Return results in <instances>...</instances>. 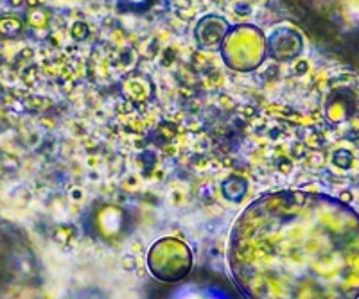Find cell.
Listing matches in <instances>:
<instances>
[{"mask_svg":"<svg viewBox=\"0 0 359 299\" xmlns=\"http://www.w3.org/2000/svg\"><path fill=\"white\" fill-rule=\"evenodd\" d=\"M327 197L275 192L248 204L228 238V267L246 299H343L330 285L350 242L330 228Z\"/></svg>","mask_w":359,"mask_h":299,"instance_id":"cell-1","label":"cell"},{"mask_svg":"<svg viewBox=\"0 0 359 299\" xmlns=\"http://www.w3.org/2000/svg\"><path fill=\"white\" fill-rule=\"evenodd\" d=\"M219 50L225 65L236 72H253L268 56L266 36L257 25L251 24L230 27Z\"/></svg>","mask_w":359,"mask_h":299,"instance_id":"cell-2","label":"cell"},{"mask_svg":"<svg viewBox=\"0 0 359 299\" xmlns=\"http://www.w3.org/2000/svg\"><path fill=\"white\" fill-rule=\"evenodd\" d=\"M148 267L160 281H178L191 272V249L178 238H160L148 253Z\"/></svg>","mask_w":359,"mask_h":299,"instance_id":"cell-3","label":"cell"},{"mask_svg":"<svg viewBox=\"0 0 359 299\" xmlns=\"http://www.w3.org/2000/svg\"><path fill=\"white\" fill-rule=\"evenodd\" d=\"M266 50L268 56L277 61H293L304 50V38L295 27L282 25L271 31V34L266 38Z\"/></svg>","mask_w":359,"mask_h":299,"instance_id":"cell-4","label":"cell"},{"mask_svg":"<svg viewBox=\"0 0 359 299\" xmlns=\"http://www.w3.org/2000/svg\"><path fill=\"white\" fill-rule=\"evenodd\" d=\"M228 31H230V24L227 22V18L219 15H205L198 20L194 27V39L199 49H217L221 47Z\"/></svg>","mask_w":359,"mask_h":299,"instance_id":"cell-5","label":"cell"},{"mask_svg":"<svg viewBox=\"0 0 359 299\" xmlns=\"http://www.w3.org/2000/svg\"><path fill=\"white\" fill-rule=\"evenodd\" d=\"M122 92L129 100H149L153 97V83L142 74L131 75L124 81Z\"/></svg>","mask_w":359,"mask_h":299,"instance_id":"cell-6","label":"cell"},{"mask_svg":"<svg viewBox=\"0 0 359 299\" xmlns=\"http://www.w3.org/2000/svg\"><path fill=\"white\" fill-rule=\"evenodd\" d=\"M246 181L241 176H228L221 185L223 196L227 197L228 201H239L246 194Z\"/></svg>","mask_w":359,"mask_h":299,"instance_id":"cell-7","label":"cell"},{"mask_svg":"<svg viewBox=\"0 0 359 299\" xmlns=\"http://www.w3.org/2000/svg\"><path fill=\"white\" fill-rule=\"evenodd\" d=\"M24 29V20L16 15H4L0 16V34L7 38H15Z\"/></svg>","mask_w":359,"mask_h":299,"instance_id":"cell-8","label":"cell"},{"mask_svg":"<svg viewBox=\"0 0 359 299\" xmlns=\"http://www.w3.org/2000/svg\"><path fill=\"white\" fill-rule=\"evenodd\" d=\"M157 0H119V9L129 13H146Z\"/></svg>","mask_w":359,"mask_h":299,"instance_id":"cell-9","label":"cell"},{"mask_svg":"<svg viewBox=\"0 0 359 299\" xmlns=\"http://www.w3.org/2000/svg\"><path fill=\"white\" fill-rule=\"evenodd\" d=\"M70 33H72V38L78 39V41H83L86 36H88L90 29L88 25L84 24V22H76L74 25H72V29H70Z\"/></svg>","mask_w":359,"mask_h":299,"instance_id":"cell-10","label":"cell"},{"mask_svg":"<svg viewBox=\"0 0 359 299\" xmlns=\"http://www.w3.org/2000/svg\"><path fill=\"white\" fill-rule=\"evenodd\" d=\"M47 22V16H45L43 11H35V13H31V24L33 25H43Z\"/></svg>","mask_w":359,"mask_h":299,"instance_id":"cell-11","label":"cell"},{"mask_svg":"<svg viewBox=\"0 0 359 299\" xmlns=\"http://www.w3.org/2000/svg\"><path fill=\"white\" fill-rule=\"evenodd\" d=\"M9 4L15 5V7H16V5H22V4H24V0H9Z\"/></svg>","mask_w":359,"mask_h":299,"instance_id":"cell-12","label":"cell"}]
</instances>
